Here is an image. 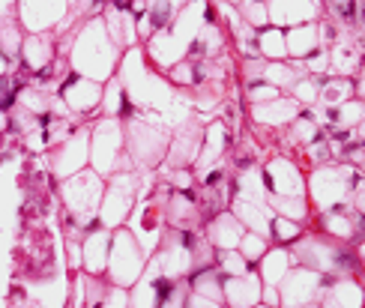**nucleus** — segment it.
Returning a JSON list of instances; mask_svg holds the SVG:
<instances>
[{
    "label": "nucleus",
    "instance_id": "obj_21",
    "mask_svg": "<svg viewBox=\"0 0 365 308\" xmlns=\"http://www.w3.org/2000/svg\"><path fill=\"white\" fill-rule=\"evenodd\" d=\"M261 297H264V282L257 272L225 279V305L227 308H255V305H261Z\"/></svg>",
    "mask_w": 365,
    "mask_h": 308
},
{
    "label": "nucleus",
    "instance_id": "obj_26",
    "mask_svg": "<svg viewBox=\"0 0 365 308\" xmlns=\"http://www.w3.org/2000/svg\"><path fill=\"white\" fill-rule=\"evenodd\" d=\"M356 99V78H339V75H327L321 78V108H339L344 102Z\"/></svg>",
    "mask_w": 365,
    "mask_h": 308
},
{
    "label": "nucleus",
    "instance_id": "obj_35",
    "mask_svg": "<svg viewBox=\"0 0 365 308\" xmlns=\"http://www.w3.org/2000/svg\"><path fill=\"white\" fill-rule=\"evenodd\" d=\"M291 96H294L302 108H317V102H321V78H312V75L299 78L297 87L291 90Z\"/></svg>",
    "mask_w": 365,
    "mask_h": 308
},
{
    "label": "nucleus",
    "instance_id": "obj_31",
    "mask_svg": "<svg viewBox=\"0 0 365 308\" xmlns=\"http://www.w3.org/2000/svg\"><path fill=\"white\" fill-rule=\"evenodd\" d=\"M165 81H168L171 87H182V90H195L197 84H201V75H197V63L192 57L180 60L177 66H171L168 72H165Z\"/></svg>",
    "mask_w": 365,
    "mask_h": 308
},
{
    "label": "nucleus",
    "instance_id": "obj_34",
    "mask_svg": "<svg viewBox=\"0 0 365 308\" xmlns=\"http://www.w3.org/2000/svg\"><path fill=\"white\" fill-rule=\"evenodd\" d=\"M216 267L222 270L225 279H237V275H246V272H252L249 260L242 257L237 249H234V252H216Z\"/></svg>",
    "mask_w": 365,
    "mask_h": 308
},
{
    "label": "nucleus",
    "instance_id": "obj_19",
    "mask_svg": "<svg viewBox=\"0 0 365 308\" xmlns=\"http://www.w3.org/2000/svg\"><path fill=\"white\" fill-rule=\"evenodd\" d=\"M249 114L261 129H279V126H291V123L302 114V105L294 96H282V99L267 102V105H252Z\"/></svg>",
    "mask_w": 365,
    "mask_h": 308
},
{
    "label": "nucleus",
    "instance_id": "obj_14",
    "mask_svg": "<svg viewBox=\"0 0 365 308\" xmlns=\"http://www.w3.org/2000/svg\"><path fill=\"white\" fill-rule=\"evenodd\" d=\"M69 12V4H34L24 0L19 4V24L24 34H54L63 24Z\"/></svg>",
    "mask_w": 365,
    "mask_h": 308
},
{
    "label": "nucleus",
    "instance_id": "obj_30",
    "mask_svg": "<svg viewBox=\"0 0 365 308\" xmlns=\"http://www.w3.org/2000/svg\"><path fill=\"white\" fill-rule=\"evenodd\" d=\"M269 207L276 215H282V219H291V222H299V225L314 212L309 197H269Z\"/></svg>",
    "mask_w": 365,
    "mask_h": 308
},
{
    "label": "nucleus",
    "instance_id": "obj_33",
    "mask_svg": "<svg viewBox=\"0 0 365 308\" xmlns=\"http://www.w3.org/2000/svg\"><path fill=\"white\" fill-rule=\"evenodd\" d=\"M237 12L246 27H252L255 34H261V30L269 27V12H267V4H252V0H242L237 4Z\"/></svg>",
    "mask_w": 365,
    "mask_h": 308
},
{
    "label": "nucleus",
    "instance_id": "obj_41",
    "mask_svg": "<svg viewBox=\"0 0 365 308\" xmlns=\"http://www.w3.org/2000/svg\"><path fill=\"white\" fill-rule=\"evenodd\" d=\"M6 129H9V114L0 111V135H6Z\"/></svg>",
    "mask_w": 365,
    "mask_h": 308
},
{
    "label": "nucleus",
    "instance_id": "obj_28",
    "mask_svg": "<svg viewBox=\"0 0 365 308\" xmlns=\"http://www.w3.org/2000/svg\"><path fill=\"white\" fill-rule=\"evenodd\" d=\"M327 132H324V126H317V123L302 111L291 126H287V147H299V150H306L309 144H314V141H321Z\"/></svg>",
    "mask_w": 365,
    "mask_h": 308
},
{
    "label": "nucleus",
    "instance_id": "obj_25",
    "mask_svg": "<svg viewBox=\"0 0 365 308\" xmlns=\"http://www.w3.org/2000/svg\"><path fill=\"white\" fill-rule=\"evenodd\" d=\"M291 264H294L291 249H269L267 257L261 260V272H257L264 287H279L287 279V272H291Z\"/></svg>",
    "mask_w": 365,
    "mask_h": 308
},
{
    "label": "nucleus",
    "instance_id": "obj_39",
    "mask_svg": "<svg viewBox=\"0 0 365 308\" xmlns=\"http://www.w3.org/2000/svg\"><path fill=\"white\" fill-rule=\"evenodd\" d=\"M186 308H222V302H212V299H204V297H197L189 290V297H186Z\"/></svg>",
    "mask_w": 365,
    "mask_h": 308
},
{
    "label": "nucleus",
    "instance_id": "obj_16",
    "mask_svg": "<svg viewBox=\"0 0 365 308\" xmlns=\"http://www.w3.org/2000/svg\"><path fill=\"white\" fill-rule=\"evenodd\" d=\"M231 212L237 215V222L246 227V234H257L269 240V225L276 219V212L267 201H255V197H246V195H234L231 201Z\"/></svg>",
    "mask_w": 365,
    "mask_h": 308
},
{
    "label": "nucleus",
    "instance_id": "obj_23",
    "mask_svg": "<svg viewBox=\"0 0 365 308\" xmlns=\"http://www.w3.org/2000/svg\"><path fill=\"white\" fill-rule=\"evenodd\" d=\"M365 294L354 279H329L321 297V308H362Z\"/></svg>",
    "mask_w": 365,
    "mask_h": 308
},
{
    "label": "nucleus",
    "instance_id": "obj_37",
    "mask_svg": "<svg viewBox=\"0 0 365 308\" xmlns=\"http://www.w3.org/2000/svg\"><path fill=\"white\" fill-rule=\"evenodd\" d=\"M282 96H284L282 90L269 87L267 81L246 84V99H249V105H267V102H276V99H282Z\"/></svg>",
    "mask_w": 365,
    "mask_h": 308
},
{
    "label": "nucleus",
    "instance_id": "obj_27",
    "mask_svg": "<svg viewBox=\"0 0 365 308\" xmlns=\"http://www.w3.org/2000/svg\"><path fill=\"white\" fill-rule=\"evenodd\" d=\"M299 78H306V69H302V63H297V60H282V63H267V69H264V81L269 84V87H276V90H291L297 87V81Z\"/></svg>",
    "mask_w": 365,
    "mask_h": 308
},
{
    "label": "nucleus",
    "instance_id": "obj_3",
    "mask_svg": "<svg viewBox=\"0 0 365 308\" xmlns=\"http://www.w3.org/2000/svg\"><path fill=\"white\" fill-rule=\"evenodd\" d=\"M90 168L105 180L117 171H135L126 156L123 120L99 117L96 123H90Z\"/></svg>",
    "mask_w": 365,
    "mask_h": 308
},
{
    "label": "nucleus",
    "instance_id": "obj_10",
    "mask_svg": "<svg viewBox=\"0 0 365 308\" xmlns=\"http://www.w3.org/2000/svg\"><path fill=\"white\" fill-rule=\"evenodd\" d=\"M327 275H317L312 270H291L287 279L279 284V305L282 308H309V305H321L324 287H327Z\"/></svg>",
    "mask_w": 365,
    "mask_h": 308
},
{
    "label": "nucleus",
    "instance_id": "obj_43",
    "mask_svg": "<svg viewBox=\"0 0 365 308\" xmlns=\"http://www.w3.org/2000/svg\"><path fill=\"white\" fill-rule=\"evenodd\" d=\"M255 308H269V305H264V302H261V305H255Z\"/></svg>",
    "mask_w": 365,
    "mask_h": 308
},
{
    "label": "nucleus",
    "instance_id": "obj_8",
    "mask_svg": "<svg viewBox=\"0 0 365 308\" xmlns=\"http://www.w3.org/2000/svg\"><path fill=\"white\" fill-rule=\"evenodd\" d=\"M204 132H207V120L189 111L186 120H180L171 129V144H168V156H165V168L168 171H180V168H195L197 153L204 144Z\"/></svg>",
    "mask_w": 365,
    "mask_h": 308
},
{
    "label": "nucleus",
    "instance_id": "obj_5",
    "mask_svg": "<svg viewBox=\"0 0 365 308\" xmlns=\"http://www.w3.org/2000/svg\"><path fill=\"white\" fill-rule=\"evenodd\" d=\"M105 195V177H99L93 168H84L81 174H75L69 180L60 183V197H63V219L69 225H78L81 234L90 222L99 219Z\"/></svg>",
    "mask_w": 365,
    "mask_h": 308
},
{
    "label": "nucleus",
    "instance_id": "obj_2",
    "mask_svg": "<svg viewBox=\"0 0 365 308\" xmlns=\"http://www.w3.org/2000/svg\"><path fill=\"white\" fill-rule=\"evenodd\" d=\"M123 135H126V156L135 171H153L165 165L171 144V129L153 114H135L123 120Z\"/></svg>",
    "mask_w": 365,
    "mask_h": 308
},
{
    "label": "nucleus",
    "instance_id": "obj_44",
    "mask_svg": "<svg viewBox=\"0 0 365 308\" xmlns=\"http://www.w3.org/2000/svg\"><path fill=\"white\" fill-rule=\"evenodd\" d=\"M362 156H365V144H362Z\"/></svg>",
    "mask_w": 365,
    "mask_h": 308
},
{
    "label": "nucleus",
    "instance_id": "obj_15",
    "mask_svg": "<svg viewBox=\"0 0 365 308\" xmlns=\"http://www.w3.org/2000/svg\"><path fill=\"white\" fill-rule=\"evenodd\" d=\"M269 27L276 30H294L299 24L321 21L324 4H299V0H282V4H267Z\"/></svg>",
    "mask_w": 365,
    "mask_h": 308
},
{
    "label": "nucleus",
    "instance_id": "obj_11",
    "mask_svg": "<svg viewBox=\"0 0 365 308\" xmlns=\"http://www.w3.org/2000/svg\"><path fill=\"white\" fill-rule=\"evenodd\" d=\"M261 171L269 197H306V177L291 156H269Z\"/></svg>",
    "mask_w": 365,
    "mask_h": 308
},
{
    "label": "nucleus",
    "instance_id": "obj_6",
    "mask_svg": "<svg viewBox=\"0 0 365 308\" xmlns=\"http://www.w3.org/2000/svg\"><path fill=\"white\" fill-rule=\"evenodd\" d=\"M141 195V174L138 171H117L105 180V195H102V207H99V225L105 230H120L126 227L129 215L138 204Z\"/></svg>",
    "mask_w": 365,
    "mask_h": 308
},
{
    "label": "nucleus",
    "instance_id": "obj_22",
    "mask_svg": "<svg viewBox=\"0 0 365 308\" xmlns=\"http://www.w3.org/2000/svg\"><path fill=\"white\" fill-rule=\"evenodd\" d=\"M284 42H287V60H309L312 54H317L324 48L321 42V30H317V21L314 24H299L294 30H284Z\"/></svg>",
    "mask_w": 365,
    "mask_h": 308
},
{
    "label": "nucleus",
    "instance_id": "obj_36",
    "mask_svg": "<svg viewBox=\"0 0 365 308\" xmlns=\"http://www.w3.org/2000/svg\"><path fill=\"white\" fill-rule=\"evenodd\" d=\"M237 252L249 260V267H252V264H261V260L267 257V252H269V240L257 237V234H246V237H242V242H240V249H237Z\"/></svg>",
    "mask_w": 365,
    "mask_h": 308
},
{
    "label": "nucleus",
    "instance_id": "obj_24",
    "mask_svg": "<svg viewBox=\"0 0 365 308\" xmlns=\"http://www.w3.org/2000/svg\"><path fill=\"white\" fill-rule=\"evenodd\" d=\"M99 114H102V117H111V120H129V117L138 114V111H135V105L129 102L126 87L120 84L117 75H114V78H111L108 84H105V90H102Z\"/></svg>",
    "mask_w": 365,
    "mask_h": 308
},
{
    "label": "nucleus",
    "instance_id": "obj_32",
    "mask_svg": "<svg viewBox=\"0 0 365 308\" xmlns=\"http://www.w3.org/2000/svg\"><path fill=\"white\" fill-rule=\"evenodd\" d=\"M302 234H306V225L299 222H291V219H282V215H276L269 225V240L279 245V249H284V245H294Z\"/></svg>",
    "mask_w": 365,
    "mask_h": 308
},
{
    "label": "nucleus",
    "instance_id": "obj_40",
    "mask_svg": "<svg viewBox=\"0 0 365 308\" xmlns=\"http://www.w3.org/2000/svg\"><path fill=\"white\" fill-rule=\"evenodd\" d=\"M12 66H15V60H9L4 51H0V81L12 78Z\"/></svg>",
    "mask_w": 365,
    "mask_h": 308
},
{
    "label": "nucleus",
    "instance_id": "obj_17",
    "mask_svg": "<svg viewBox=\"0 0 365 308\" xmlns=\"http://www.w3.org/2000/svg\"><path fill=\"white\" fill-rule=\"evenodd\" d=\"M19 60L30 75L45 72L57 60V36L54 34H27Z\"/></svg>",
    "mask_w": 365,
    "mask_h": 308
},
{
    "label": "nucleus",
    "instance_id": "obj_18",
    "mask_svg": "<svg viewBox=\"0 0 365 308\" xmlns=\"http://www.w3.org/2000/svg\"><path fill=\"white\" fill-rule=\"evenodd\" d=\"M204 237L210 240V245L216 252H234V249H240L242 237H246V227L237 222V215L231 210H225L204 225Z\"/></svg>",
    "mask_w": 365,
    "mask_h": 308
},
{
    "label": "nucleus",
    "instance_id": "obj_20",
    "mask_svg": "<svg viewBox=\"0 0 365 308\" xmlns=\"http://www.w3.org/2000/svg\"><path fill=\"white\" fill-rule=\"evenodd\" d=\"M108 252H111V230L105 227L87 230L81 242V267L87 270V275L108 272Z\"/></svg>",
    "mask_w": 365,
    "mask_h": 308
},
{
    "label": "nucleus",
    "instance_id": "obj_38",
    "mask_svg": "<svg viewBox=\"0 0 365 308\" xmlns=\"http://www.w3.org/2000/svg\"><path fill=\"white\" fill-rule=\"evenodd\" d=\"M99 308H132L129 305V294H126V290L123 287H108V290H105V299H102V305Z\"/></svg>",
    "mask_w": 365,
    "mask_h": 308
},
{
    "label": "nucleus",
    "instance_id": "obj_1",
    "mask_svg": "<svg viewBox=\"0 0 365 308\" xmlns=\"http://www.w3.org/2000/svg\"><path fill=\"white\" fill-rule=\"evenodd\" d=\"M66 57H69V69L75 75L90 78L96 84H108L120 69L123 51L111 42L102 15H90V19H84L78 27H75V36H72Z\"/></svg>",
    "mask_w": 365,
    "mask_h": 308
},
{
    "label": "nucleus",
    "instance_id": "obj_7",
    "mask_svg": "<svg viewBox=\"0 0 365 308\" xmlns=\"http://www.w3.org/2000/svg\"><path fill=\"white\" fill-rule=\"evenodd\" d=\"M147 270V255L141 252L138 240L129 234V227H120L111 234V252H108V279L114 287H135Z\"/></svg>",
    "mask_w": 365,
    "mask_h": 308
},
{
    "label": "nucleus",
    "instance_id": "obj_42",
    "mask_svg": "<svg viewBox=\"0 0 365 308\" xmlns=\"http://www.w3.org/2000/svg\"><path fill=\"white\" fill-rule=\"evenodd\" d=\"M356 138H359V141H362V144H365V120H362V123H359V129H356Z\"/></svg>",
    "mask_w": 365,
    "mask_h": 308
},
{
    "label": "nucleus",
    "instance_id": "obj_4",
    "mask_svg": "<svg viewBox=\"0 0 365 308\" xmlns=\"http://www.w3.org/2000/svg\"><path fill=\"white\" fill-rule=\"evenodd\" d=\"M354 171H356V165H347V162H329L321 168H312L306 177V197L312 210L327 212V210H339L344 204H351Z\"/></svg>",
    "mask_w": 365,
    "mask_h": 308
},
{
    "label": "nucleus",
    "instance_id": "obj_12",
    "mask_svg": "<svg viewBox=\"0 0 365 308\" xmlns=\"http://www.w3.org/2000/svg\"><path fill=\"white\" fill-rule=\"evenodd\" d=\"M102 90L105 84H96L90 78H81V75L69 72L63 81L57 87V96L60 102L66 105L69 114H78V117H93L99 114V105H102Z\"/></svg>",
    "mask_w": 365,
    "mask_h": 308
},
{
    "label": "nucleus",
    "instance_id": "obj_13",
    "mask_svg": "<svg viewBox=\"0 0 365 308\" xmlns=\"http://www.w3.org/2000/svg\"><path fill=\"white\" fill-rule=\"evenodd\" d=\"M234 129L227 126L225 120H212L207 123V132H204V144H201V153H197V162L192 168V174L201 177L204 171H210V168L216 165H225L227 153L234 150Z\"/></svg>",
    "mask_w": 365,
    "mask_h": 308
},
{
    "label": "nucleus",
    "instance_id": "obj_9",
    "mask_svg": "<svg viewBox=\"0 0 365 308\" xmlns=\"http://www.w3.org/2000/svg\"><path fill=\"white\" fill-rule=\"evenodd\" d=\"M84 168H90V123L87 126H78L69 141H63L48 153V171L60 183L81 174Z\"/></svg>",
    "mask_w": 365,
    "mask_h": 308
},
{
    "label": "nucleus",
    "instance_id": "obj_29",
    "mask_svg": "<svg viewBox=\"0 0 365 308\" xmlns=\"http://www.w3.org/2000/svg\"><path fill=\"white\" fill-rule=\"evenodd\" d=\"M257 51L267 63H282L287 60V42H284V30H276V27H267L257 34Z\"/></svg>",
    "mask_w": 365,
    "mask_h": 308
}]
</instances>
